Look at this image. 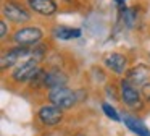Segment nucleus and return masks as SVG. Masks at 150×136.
Masks as SVG:
<instances>
[{
	"label": "nucleus",
	"mask_w": 150,
	"mask_h": 136,
	"mask_svg": "<svg viewBox=\"0 0 150 136\" xmlns=\"http://www.w3.org/2000/svg\"><path fill=\"white\" fill-rule=\"evenodd\" d=\"M49 100H50V104L60 107V109H71L76 104L78 97H76L74 91H71L69 87L63 86V87L50 89L49 91Z\"/></svg>",
	"instance_id": "f257e3e1"
},
{
	"label": "nucleus",
	"mask_w": 150,
	"mask_h": 136,
	"mask_svg": "<svg viewBox=\"0 0 150 136\" xmlns=\"http://www.w3.org/2000/svg\"><path fill=\"white\" fill-rule=\"evenodd\" d=\"M42 29L34 28V26H29V28H21L15 32L13 41L16 42L18 45H28L31 47L33 44H37V42L42 39Z\"/></svg>",
	"instance_id": "f03ea898"
},
{
	"label": "nucleus",
	"mask_w": 150,
	"mask_h": 136,
	"mask_svg": "<svg viewBox=\"0 0 150 136\" xmlns=\"http://www.w3.org/2000/svg\"><path fill=\"white\" fill-rule=\"evenodd\" d=\"M39 71V67H37V60L34 58H29V60L23 62L20 67L15 68V71L11 73V78H13L16 83H26V81H31L34 78V74Z\"/></svg>",
	"instance_id": "7ed1b4c3"
},
{
	"label": "nucleus",
	"mask_w": 150,
	"mask_h": 136,
	"mask_svg": "<svg viewBox=\"0 0 150 136\" xmlns=\"http://www.w3.org/2000/svg\"><path fill=\"white\" fill-rule=\"evenodd\" d=\"M2 11H4L5 18L13 21V23H26L31 19L29 11L24 10L21 5H18L15 2H7L4 5V8H2Z\"/></svg>",
	"instance_id": "20e7f679"
},
{
	"label": "nucleus",
	"mask_w": 150,
	"mask_h": 136,
	"mask_svg": "<svg viewBox=\"0 0 150 136\" xmlns=\"http://www.w3.org/2000/svg\"><path fill=\"white\" fill-rule=\"evenodd\" d=\"M121 99L126 105L132 107V109H140L142 107V100H140V94L136 89V86H132L131 83H127L126 79L121 81Z\"/></svg>",
	"instance_id": "39448f33"
},
{
	"label": "nucleus",
	"mask_w": 150,
	"mask_h": 136,
	"mask_svg": "<svg viewBox=\"0 0 150 136\" xmlns=\"http://www.w3.org/2000/svg\"><path fill=\"white\" fill-rule=\"evenodd\" d=\"M37 115H39V120L44 123V125L53 126V125H57V123L62 122V118H63V109H60V107L50 104V105L40 107Z\"/></svg>",
	"instance_id": "423d86ee"
},
{
	"label": "nucleus",
	"mask_w": 150,
	"mask_h": 136,
	"mask_svg": "<svg viewBox=\"0 0 150 136\" xmlns=\"http://www.w3.org/2000/svg\"><path fill=\"white\" fill-rule=\"evenodd\" d=\"M28 55H31V47H28V45H16V47L10 49L2 55V70L13 67L18 60L28 57Z\"/></svg>",
	"instance_id": "0eeeda50"
},
{
	"label": "nucleus",
	"mask_w": 150,
	"mask_h": 136,
	"mask_svg": "<svg viewBox=\"0 0 150 136\" xmlns=\"http://www.w3.org/2000/svg\"><path fill=\"white\" fill-rule=\"evenodd\" d=\"M126 81L132 86H144L150 81V68L145 65H137V67L131 68L126 74Z\"/></svg>",
	"instance_id": "6e6552de"
},
{
	"label": "nucleus",
	"mask_w": 150,
	"mask_h": 136,
	"mask_svg": "<svg viewBox=\"0 0 150 136\" xmlns=\"http://www.w3.org/2000/svg\"><path fill=\"white\" fill-rule=\"evenodd\" d=\"M66 83H68V76H66V74L60 70V68H52V70H47V76H45L44 87L55 89V87H63Z\"/></svg>",
	"instance_id": "1a4fd4ad"
},
{
	"label": "nucleus",
	"mask_w": 150,
	"mask_h": 136,
	"mask_svg": "<svg viewBox=\"0 0 150 136\" xmlns=\"http://www.w3.org/2000/svg\"><path fill=\"white\" fill-rule=\"evenodd\" d=\"M105 65L110 68L111 71H115L116 74H123L126 71V65H127V58L126 55L113 52V54L105 57Z\"/></svg>",
	"instance_id": "9d476101"
},
{
	"label": "nucleus",
	"mask_w": 150,
	"mask_h": 136,
	"mask_svg": "<svg viewBox=\"0 0 150 136\" xmlns=\"http://www.w3.org/2000/svg\"><path fill=\"white\" fill-rule=\"evenodd\" d=\"M31 10L44 16H50L57 11V3L53 0H28Z\"/></svg>",
	"instance_id": "9b49d317"
},
{
	"label": "nucleus",
	"mask_w": 150,
	"mask_h": 136,
	"mask_svg": "<svg viewBox=\"0 0 150 136\" xmlns=\"http://www.w3.org/2000/svg\"><path fill=\"white\" fill-rule=\"evenodd\" d=\"M123 122H124V125H126L132 133H136L137 136H150V130L147 128L140 120L134 118V117H131V115H124Z\"/></svg>",
	"instance_id": "f8f14e48"
},
{
	"label": "nucleus",
	"mask_w": 150,
	"mask_h": 136,
	"mask_svg": "<svg viewBox=\"0 0 150 136\" xmlns=\"http://www.w3.org/2000/svg\"><path fill=\"white\" fill-rule=\"evenodd\" d=\"M82 34L79 28H68V26H55L53 28V36L60 41H69V39H76Z\"/></svg>",
	"instance_id": "ddd939ff"
},
{
	"label": "nucleus",
	"mask_w": 150,
	"mask_h": 136,
	"mask_svg": "<svg viewBox=\"0 0 150 136\" xmlns=\"http://www.w3.org/2000/svg\"><path fill=\"white\" fill-rule=\"evenodd\" d=\"M136 10L134 8H127V6H123L121 8V19H123L124 26H127V28H132L134 24H136Z\"/></svg>",
	"instance_id": "4468645a"
},
{
	"label": "nucleus",
	"mask_w": 150,
	"mask_h": 136,
	"mask_svg": "<svg viewBox=\"0 0 150 136\" xmlns=\"http://www.w3.org/2000/svg\"><path fill=\"white\" fill-rule=\"evenodd\" d=\"M45 76H47V70L39 68V71H37V73L34 74V78L29 81L31 86H33V87H40V86H44V83H45Z\"/></svg>",
	"instance_id": "2eb2a0df"
},
{
	"label": "nucleus",
	"mask_w": 150,
	"mask_h": 136,
	"mask_svg": "<svg viewBox=\"0 0 150 136\" xmlns=\"http://www.w3.org/2000/svg\"><path fill=\"white\" fill-rule=\"evenodd\" d=\"M102 110H103V113L108 117V118H111L113 122H120V113L116 112V109L115 107H111L110 104L103 102L102 104Z\"/></svg>",
	"instance_id": "dca6fc26"
},
{
	"label": "nucleus",
	"mask_w": 150,
	"mask_h": 136,
	"mask_svg": "<svg viewBox=\"0 0 150 136\" xmlns=\"http://www.w3.org/2000/svg\"><path fill=\"white\" fill-rule=\"evenodd\" d=\"M44 54H45V45L44 44H39V45H34V49H31V55H33L34 60H42L44 58Z\"/></svg>",
	"instance_id": "f3484780"
},
{
	"label": "nucleus",
	"mask_w": 150,
	"mask_h": 136,
	"mask_svg": "<svg viewBox=\"0 0 150 136\" xmlns=\"http://www.w3.org/2000/svg\"><path fill=\"white\" fill-rule=\"evenodd\" d=\"M142 96L145 97L147 100H150V81H149V83H145V84L142 86Z\"/></svg>",
	"instance_id": "a211bd4d"
},
{
	"label": "nucleus",
	"mask_w": 150,
	"mask_h": 136,
	"mask_svg": "<svg viewBox=\"0 0 150 136\" xmlns=\"http://www.w3.org/2000/svg\"><path fill=\"white\" fill-rule=\"evenodd\" d=\"M5 36H7V24L5 21H0V37L5 39Z\"/></svg>",
	"instance_id": "6ab92c4d"
},
{
	"label": "nucleus",
	"mask_w": 150,
	"mask_h": 136,
	"mask_svg": "<svg viewBox=\"0 0 150 136\" xmlns=\"http://www.w3.org/2000/svg\"><path fill=\"white\" fill-rule=\"evenodd\" d=\"M115 3H116V5H120V8H123L124 6V2H126V0H113Z\"/></svg>",
	"instance_id": "aec40b11"
},
{
	"label": "nucleus",
	"mask_w": 150,
	"mask_h": 136,
	"mask_svg": "<svg viewBox=\"0 0 150 136\" xmlns=\"http://www.w3.org/2000/svg\"><path fill=\"white\" fill-rule=\"evenodd\" d=\"M76 136H86V135H82V133H79V135H76Z\"/></svg>",
	"instance_id": "412c9836"
}]
</instances>
